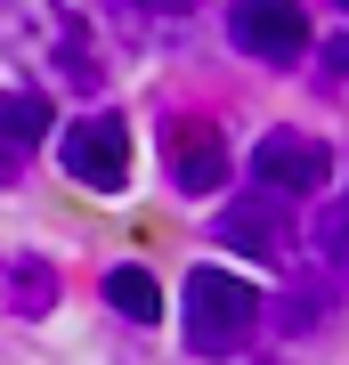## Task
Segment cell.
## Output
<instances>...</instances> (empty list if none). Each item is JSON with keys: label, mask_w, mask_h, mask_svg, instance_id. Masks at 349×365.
<instances>
[{"label": "cell", "mask_w": 349, "mask_h": 365, "mask_svg": "<svg viewBox=\"0 0 349 365\" xmlns=\"http://www.w3.org/2000/svg\"><path fill=\"white\" fill-rule=\"evenodd\" d=\"M179 309H187V349H203V357H236L260 325V292L228 268H195Z\"/></svg>", "instance_id": "obj_1"}, {"label": "cell", "mask_w": 349, "mask_h": 365, "mask_svg": "<svg viewBox=\"0 0 349 365\" xmlns=\"http://www.w3.org/2000/svg\"><path fill=\"white\" fill-rule=\"evenodd\" d=\"M0 122H9V163H25L41 130H49V98L33 90V81H9V106H0Z\"/></svg>", "instance_id": "obj_8"}, {"label": "cell", "mask_w": 349, "mask_h": 365, "mask_svg": "<svg viewBox=\"0 0 349 365\" xmlns=\"http://www.w3.org/2000/svg\"><path fill=\"white\" fill-rule=\"evenodd\" d=\"M57 309V276L41 252H9V317L16 325H33V317H49Z\"/></svg>", "instance_id": "obj_7"}, {"label": "cell", "mask_w": 349, "mask_h": 365, "mask_svg": "<svg viewBox=\"0 0 349 365\" xmlns=\"http://www.w3.org/2000/svg\"><path fill=\"white\" fill-rule=\"evenodd\" d=\"M163 170H171V187H187V195H211V187L228 179V138L211 130L203 114H171L163 122Z\"/></svg>", "instance_id": "obj_5"}, {"label": "cell", "mask_w": 349, "mask_h": 365, "mask_svg": "<svg viewBox=\"0 0 349 365\" xmlns=\"http://www.w3.org/2000/svg\"><path fill=\"white\" fill-rule=\"evenodd\" d=\"M252 179L276 187V195H317V187L333 179V155H325V138H309V130H268L252 146Z\"/></svg>", "instance_id": "obj_6"}, {"label": "cell", "mask_w": 349, "mask_h": 365, "mask_svg": "<svg viewBox=\"0 0 349 365\" xmlns=\"http://www.w3.org/2000/svg\"><path fill=\"white\" fill-rule=\"evenodd\" d=\"M106 300H114L130 325H155V317H163V284L146 268H106Z\"/></svg>", "instance_id": "obj_9"}, {"label": "cell", "mask_w": 349, "mask_h": 365, "mask_svg": "<svg viewBox=\"0 0 349 365\" xmlns=\"http://www.w3.org/2000/svg\"><path fill=\"white\" fill-rule=\"evenodd\" d=\"M211 235H220L228 252H244V260H260V268H285V260H293V227H285L276 187H260V195L228 203L220 220H211Z\"/></svg>", "instance_id": "obj_4"}, {"label": "cell", "mask_w": 349, "mask_h": 365, "mask_svg": "<svg viewBox=\"0 0 349 365\" xmlns=\"http://www.w3.org/2000/svg\"><path fill=\"white\" fill-rule=\"evenodd\" d=\"M317 244H325V260H333V268L349 276V203H341V211H325V220H317Z\"/></svg>", "instance_id": "obj_10"}, {"label": "cell", "mask_w": 349, "mask_h": 365, "mask_svg": "<svg viewBox=\"0 0 349 365\" xmlns=\"http://www.w3.org/2000/svg\"><path fill=\"white\" fill-rule=\"evenodd\" d=\"M325 66H333V73H349V33H341V41H325Z\"/></svg>", "instance_id": "obj_12"}, {"label": "cell", "mask_w": 349, "mask_h": 365, "mask_svg": "<svg viewBox=\"0 0 349 365\" xmlns=\"http://www.w3.org/2000/svg\"><path fill=\"white\" fill-rule=\"evenodd\" d=\"M341 9H349V0H341Z\"/></svg>", "instance_id": "obj_13"}, {"label": "cell", "mask_w": 349, "mask_h": 365, "mask_svg": "<svg viewBox=\"0 0 349 365\" xmlns=\"http://www.w3.org/2000/svg\"><path fill=\"white\" fill-rule=\"evenodd\" d=\"M317 317H325V292H285L276 325H285V333H300V325H317Z\"/></svg>", "instance_id": "obj_11"}, {"label": "cell", "mask_w": 349, "mask_h": 365, "mask_svg": "<svg viewBox=\"0 0 349 365\" xmlns=\"http://www.w3.org/2000/svg\"><path fill=\"white\" fill-rule=\"evenodd\" d=\"M57 163H65V179L114 195V187L130 179V130H122V114H81L74 130L57 138Z\"/></svg>", "instance_id": "obj_2"}, {"label": "cell", "mask_w": 349, "mask_h": 365, "mask_svg": "<svg viewBox=\"0 0 349 365\" xmlns=\"http://www.w3.org/2000/svg\"><path fill=\"white\" fill-rule=\"evenodd\" d=\"M228 41L268 57V66H285V57L309 49V9L300 0H228Z\"/></svg>", "instance_id": "obj_3"}]
</instances>
